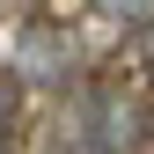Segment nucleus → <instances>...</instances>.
<instances>
[{
	"label": "nucleus",
	"instance_id": "nucleus-4",
	"mask_svg": "<svg viewBox=\"0 0 154 154\" xmlns=\"http://www.w3.org/2000/svg\"><path fill=\"white\" fill-rule=\"evenodd\" d=\"M8 140H15V110H8V95H0V154H8Z\"/></svg>",
	"mask_w": 154,
	"mask_h": 154
},
{
	"label": "nucleus",
	"instance_id": "nucleus-3",
	"mask_svg": "<svg viewBox=\"0 0 154 154\" xmlns=\"http://www.w3.org/2000/svg\"><path fill=\"white\" fill-rule=\"evenodd\" d=\"M132 59H140V73L154 81V15H147V22H132Z\"/></svg>",
	"mask_w": 154,
	"mask_h": 154
},
{
	"label": "nucleus",
	"instance_id": "nucleus-2",
	"mask_svg": "<svg viewBox=\"0 0 154 154\" xmlns=\"http://www.w3.org/2000/svg\"><path fill=\"white\" fill-rule=\"evenodd\" d=\"M88 8L103 15V22H125V29H132V22H147V15H154V0H88Z\"/></svg>",
	"mask_w": 154,
	"mask_h": 154
},
{
	"label": "nucleus",
	"instance_id": "nucleus-1",
	"mask_svg": "<svg viewBox=\"0 0 154 154\" xmlns=\"http://www.w3.org/2000/svg\"><path fill=\"white\" fill-rule=\"evenodd\" d=\"M66 66H73V44H66V29H51V22H29L22 37H15V73H29V81H66Z\"/></svg>",
	"mask_w": 154,
	"mask_h": 154
}]
</instances>
